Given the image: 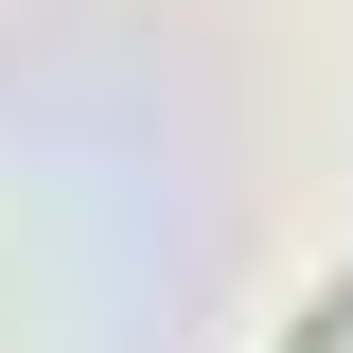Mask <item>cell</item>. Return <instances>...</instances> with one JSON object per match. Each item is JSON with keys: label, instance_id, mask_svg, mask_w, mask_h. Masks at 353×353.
Returning a JSON list of instances; mask_svg holds the SVG:
<instances>
[{"label": "cell", "instance_id": "1", "mask_svg": "<svg viewBox=\"0 0 353 353\" xmlns=\"http://www.w3.org/2000/svg\"><path fill=\"white\" fill-rule=\"evenodd\" d=\"M301 353H353V283H336V301H318V318H301Z\"/></svg>", "mask_w": 353, "mask_h": 353}]
</instances>
